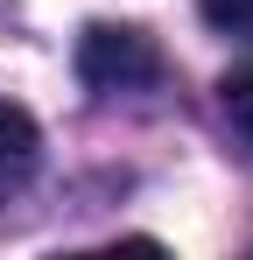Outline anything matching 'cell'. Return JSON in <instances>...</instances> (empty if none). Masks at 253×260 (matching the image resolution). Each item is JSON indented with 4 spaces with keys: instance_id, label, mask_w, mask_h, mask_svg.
<instances>
[{
    "instance_id": "cell-1",
    "label": "cell",
    "mask_w": 253,
    "mask_h": 260,
    "mask_svg": "<svg viewBox=\"0 0 253 260\" xmlns=\"http://www.w3.org/2000/svg\"><path fill=\"white\" fill-rule=\"evenodd\" d=\"M78 78L91 91H141V85L162 78V49L148 43L141 28L99 21V28H84V43H78Z\"/></svg>"
},
{
    "instance_id": "cell-2",
    "label": "cell",
    "mask_w": 253,
    "mask_h": 260,
    "mask_svg": "<svg viewBox=\"0 0 253 260\" xmlns=\"http://www.w3.org/2000/svg\"><path fill=\"white\" fill-rule=\"evenodd\" d=\"M36 162H42V134H36V120L21 113V106H7L0 99V204L36 176Z\"/></svg>"
},
{
    "instance_id": "cell-3",
    "label": "cell",
    "mask_w": 253,
    "mask_h": 260,
    "mask_svg": "<svg viewBox=\"0 0 253 260\" xmlns=\"http://www.w3.org/2000/svg\"><path fill=\"white\" fill-rule=\"evenodd\" d=\"M218 106H225L232 134H246V141H253V63H246V71H232V78L218 85Z\"/></svg>"
},
{
    "instance_id": "cell-4",
    "label": "cell",
    "mask_w": 253,
    "mask_h": 260,
    "mask_svg": "<svg viewBox=\"0 0 253 260\" xmlns=\"http://www.w3.org/2000/svg\"><path fill=\"white\" fill-rule=\"evenodd\" d=\"M204 21L232 43H253V0H204Z\"/></svg>"
}]
</instances>
